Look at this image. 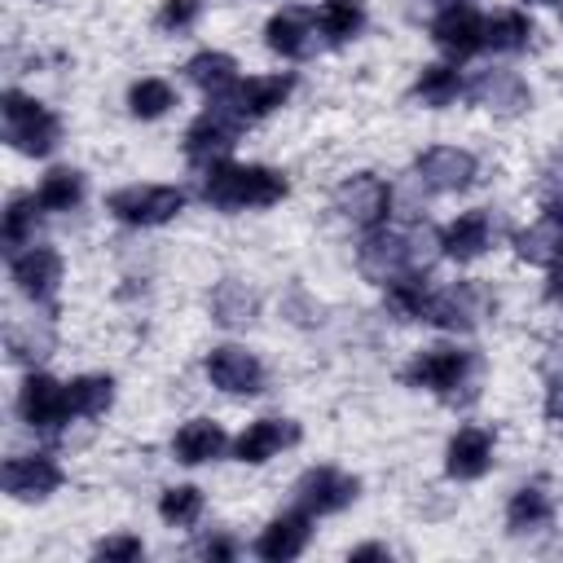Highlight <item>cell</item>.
I'll list each match as a JSON object with an SVG mask.
<instances>
[{
	"label": "cell",
	"mask_w": 563,
	"mask_h": 563,
	"mask_svg": "<svg viewBox=\"0 0 563 563\" xmlns=\"http://www.w3.org/2000/svg\"><path fill=\"white\" fill-rule=\"evenodd\" d=\"M440 251V233H431L427 224H409V229H369L356 264L369 282H391L400 273H422L427 260Z\"/></svg>",
	"instance_id": "1"
},
{
	"label": "cell",
	"mask_w": 563,
	"mask_h": 563,
	"mask_svg": "<svg viewBox=\"0 0 563 563\" xmlns=\"http://www.w3.org/2000/svg\"><path fill=\"white\" fill-rule=\"evenodd\" d=\"M202 198L220 211L273 207L286 198V176L260 163H211L202 176Z\"/></svg>",
	"instance_id": "2"
},
{
	"label": "cell",
	"mask_w": 563,
	"mask_h": 563,
	"mask_svg": "<svg viewBox=\"0 0 563 563\" xmlns=\"http://www.w3.org/2000/svg\"><path fill=\"white\" fill-rule=\"evenodd\" d=\"M0 114H4V141H9L18 154H26V158H44V154L57 145V136H62L57 114H53L48 106H40L35 97L18 92V88L4 92Z\"/></svg>",
	"instance_id": "3"
},
{
	"label": "cell",
	"mask_w": 563,
	"mask_h": 563,
	"mask_svg": "<svg viewBox=\"0 0 563 563\" xmlns=\"http://www.w3.org/2000/svg\"><path fill=\"white\" fill-rule=\"evenodd\" d=\"M471 369H475V356L462 352V347H427L418 352L409 365H405V387H418V391H431L440 400H457L462 387L471 383Z\"/></svg>",
	"instance_id": "4"
},
{
	"label": "cell",
	"mask_w": 563,
	"mask_h": 563,
	"mask_svg": "<svg viewBox=\"0 0 563 563\" xmlns=\"http://www.w3.org/2000/svg\"><path fill=\"white\" fill-rule=\"evenodd\" d=\"M106 207L119 224L154 229V224H167L185 207V194L176 185H128V189H114Z\"/></svg>",
	"instance_id": "5"
},
{
	"label": "cell",
	"mask_w": 563,
	"mask_h": 563,
	"mask_svg": "<svg viewBox=\"0 0 563 563\" xmlns=\"http://www.w3.org/2000/svg\"><path fill=\"white\" fill-rule=\"evenodd\" d=\"M334 207H339L343 220H352L356 229L369 233V229H383L387 224V216H391V189H387L383 176L356 172V176H347L334 189Z\"/></svg>",
	"instance_id": "6"
},
{
	"label": "cell",
	"mask_w": 563,
	"mask_h": 563,
	"mask_svg": "<svg viewBox=\"0 0 563 563\" xmlns=\"http://www.w3.org/2000/svg\"><path fill=\"white\" fill-rule=\"evenodd\" d=\"M18 413H22V422H26L31 431L57 435V431L75 418V409H70V387H62V383L48 378V374H31V378L22 383V391H18Z\"/></svg>",
	"instance_id": "7"
},
{
	"label": "cell",
	"mask_w": 563,
	"mask_h": 563,
	"mask_svg": "<svg viewBox=\"0 0 563 563\" xmlns=\"http://www.w3.org/2000/svg\"><path fill=\"white\" fill-rule=\"evenodd\" d=\"M290 88H295V75H251V79H238L229 92H220V97H211V101L224 106V110L246 128V123L273 114V110L290 97Z\"/></svg>",
	"instance_id": "8"
},
{
	"label": "cell",
	"mask_w": 563,
	"mask_h": 563,
	"mask_svg": "<svg viewBox=\"0 0 563 563\" xmlns=\"http://www.w3.org/2000/svg\"><path fill=\"white\" fill-rule=\"evenodd\" d=\"M238 132H242V123H238L224 106L211 101V106L189 123V132H185V154H189V163H198V167L224 163V154L238 145Z\"/></svg>",
	"instance_id": "9"
},
{
	"label": "cell",
	"mask_w": 563,
	"mask_h": 563,
	"mask_svg": "<svg viewBox=\"0 0 563 563\" xmlns=\"http://www.w3.org/2000/svg\"><path fill=\"white\" fill-rule=\"evenodd\" d=\"M356 493H361V484H356L352 475L334 471V466H312V471H303L299 484H295V501H299V510H308V515H339L343 506L356 501Z\"/></svg>",
	"instance_id": "10"
},
{
	"label": "cell",
	"mask_w": 563,
	"mask_h": 563,
	"mask_svg": "<svg viewBox=\"0 0 563 563\" xmlns=\"http://www.w3.org/2000/svg\"><path fill=\"white\" fill-rule=\"evenodd\" d=\"M431 40L449 53V57H471L484 48V18L475 13V4L466 0H449L440 4V13L431 18Z\"/></svg>",
	"instance_id": "11"
},
{
	"label": "cell",
	"mask_w": 563,
	"mask_h": 563,
	"mask_svg": "<svg viewBox=\"0 0 563 563\" xmlns=\"http://www.w3.org/2000/svg\"><path fill=\"white\" fill-rule=\"evenodd\" d=\"M0 484L18 501H40L62 484V466L53 457H44V453H18V457H9L0 466Z\"/></svg>",
	"instance_id": "12"
},
{
	"label": "cell",
	"mask_w": 563,
	"mask_h": 563,
	"mask_svg": "<svg viewBox=\"0 0 563 563\" xmlns=\"http://www.w3.org/2000/svg\"><path fill=\"white\" fill-rule=\"evenodd\" d=\"M207 378L220 391H229V396H255L264 387V365L246 347L224 343V347H211L207 352Z\"/></svg>",
	"instance_id": "13"
},
{
	"label": "cell",
	"mask_w": 563,
	"mask_h": 563,
	"mask_svg": "<svg viewBox=\"0 0 563 563\" xmlns=\"http://www.w3.org/2000/svg\"><path fill=\"white\" fill-rule=\"evenodd\" d=\"M9 273L18 282V290L35 303H48L57 282H62V255L48 251V246H26L18 255H9Z\"/></svg>",
	"instance_id": "14"
},
{
	"label": "cell",
	"mask_w": 563,
	"mask_h": 563,
	"mask_svg": "<svg viewBox=\"0 0 563 563\" xmlns=\"http://www.w3.org/2000/svg\"><path fill=\"white\" fill-rule=\"evenodd\" d=\"M466 97L493 114H523L532 106V92L528 84L515 75V70H479L466 88Z\"/></svg>",
	"instance_id": "15"
},
{
	"label": "cell",
	"mask_w": 563,
	"mask_h": 563,
	"mask_svg": "<svg viewBox=\"0 0 563 563\" xmlns=\"http://www.w3.org/2000/svg\"><path fill=\"white\" fill-rule=\"evenodd\" d=\"M418 180L435 194H457L475 180V154H466L457 145H435L418 158Z\"/></svg>",
	"instance_id": "16"
},
{
	"label": "cell",
	"mask_w": 563,
	"mask_h": 563,
	"mask_svg": "<svg viewBox=\"0 0 563 563\" xmlns=\"http://www.w3.org/2000/svg\"><path fill=\"white\" fill-rule=\"evenodd\" d=\"M484 308H488V299L471 282H457L449 290H431V303H427L422 321H431L440 330H471L484 317Z\"/></svg>",
	"instance_id": "17"
},
{
	"label": "cell",
	"mask_w": 563,
	"mask_h": 563,
	"mask_svg": "<svg viewBox=\"0 0 563 563\" xmlns=\"http://www.w3.org/2000/svg\"><path fill=\"white\" fill-rule=\"evenodd\" d=\"M308 510H290V515H277L260 537H255V554L264 563H286V559H299L303 545H308Z\"/></svg>",
	"instance_id": "18"
},
{
	"label": "cell",
	"mask_w": 563,
	"mask_h": 563,
	"mask_svg": "<svg viewBox=\"0 0 563 563\" xmlns=\"http://www.w3.org/2000/svg\"><path fill=\"white\" fill-rule=\"evenodd\" d=\"M264 40L282 57H308L317 48V18L308 9H282V13L268 18Z\"/></svg>",
	"instance_id": "19"
},
{
	"label": "cell",
	"mask_w": 563,
	"mask_h": 563,
	"mask_svg": "<svg viewBox=\"0 0 563 563\" xmlns=\"http://www.w3.org/2000/svg\"><path fill=\"white\" fill-rule=\"evenodd\" d=\"M295 440H299V422H290V418H260V422H251L233 440V457L238 462H268L273 453H282Z\"/></svg>",
	"instance_id": "20"
},
{
	"label": "cell",
	"mask_w": 563,
	"mask_h": 563,
	"mask_svg": "<svg viewBox=\"0 0 563 563\" xmlns=\"http://www.w3.org/2000/svg\"><path fill=\"white\" fill-rule=\"evenodd\" d=\"M488 466H493V435H488L484 427H462V431L449 440L444 471H449L453 479H479Z\"/></svg>",
	"instance_id": "21"
},
{
	"label": "cell",
	"mask_w": 563,
	"mask_h": 563,
	"mask_svg": "<svg viewBox=\"0 0 563 563\" xmlns=\"http://www.w3.org/2000/svg\"><path fill=\"white\" fill-rule=\"evenodd\" d=\"M224 449H229V435H224V427L211 422V418L185 422V427L176 431V440H172V453H176V462H185V466L211 462V457H220Z\"/></svg>",
	"instance_id": "22"
},
{
	"label": "cell",
	"mask_w": 563,
	"mask_h": 563,
	"mask_svg": "<svg viewBox=\"0 0 563 563\" xmlns=\"http://www.w3.org/2000/svg\"><path fill=\"white\" fill-rule=\"evenodd\" d=\"M488 242H493V224H488L484 211H466V216H457L453 224H444V233H440V251H444L449 260H457V264L475 260Z\"/></svg>",
	"instance_id": "23"
},
{
	"label": "cell",
	"mask_w": 563,
	"mask_h": 563,
	"mask_svg": "<svg viewBox=\"0 0 563 563\" xmlns=\"http://www.w3.org/2000/svg\"><path fill=\"white\" fill-rule=\"evenodd\" d=\"M255 295L242 286V282H233V277H224L216 290H211V317L224 325V330H242V325H251L255 321Z\"/></svg>",
	"instance_id": "24"
},
{
	"label": "cell",
	"mask_w": 563,
	"mask_h": 563,
	"mask_svg": "<svg viewBox=\"0 0 563 563\" xmlns=\"http://www.w3.org/2000/svg\"><path fill=\"white\" fill-rule=\"evenodd\" d=\"M515 251H519V260H528V264H559V260H563V224H554V220L545 216V220L519 229V233H515Z\"/></svg>",
	"instance_id": "25"
},
{
	"label": "cell",
	"mask_w": 563,
	"mask_h": 563,
	"mask_svg": "<svg viewBox=\"0 0 563 563\" xmlns=\"http://www.w3.org/2000/svg\"><path fill=\"white\" fill-rule=\"evenodd\" d=\"M185 75H189L207 97H220V92H229V88L238 84V62H233L229 53L207 48V53H194V57H189Z\"/></svg>",
	"instance_id": "26"
},
{
	"label": "cell",
	"mask_w": 563,
	"mask_h": 563,
	"mask_svg": "<svg viewBox=\"0 0 563 563\" xmlns=\"http://www.w3.org/2000/svg\"><path fill=\"white\" fill-rule=\"evenodd\" d=\"M387 312L400 317V321H422L427 317V303H431V290L422 282V273H400L387 282V295H383Z\"/></svg>",
	"instance_id": "27"
},
{
	"label": "cell",
	"mask_w": 563,
	"mask_h": 563,
	"mask_svg": "<svg viewBox=\"0 0 563 563\" xmlns=\"http://www.w3.org/2000/svg\"><path fill=\"white\" fill-rule=\"evenodd\" d=\"M528 40H532L528 13L501 9V13L484 18V48H493V53H519V48H528Z\"/></svg>",
	"instance_id": "28"
},
{
	"label": "cell",
	"mask_w": 563,
	"mask_h": 563,
	"mask_svg": "<svg viewBox=\"0 0 563 563\" xmlns=\"http://www.w3.org/2000/svg\"><path fill=\"white\" fill-rule=\"evenodd\" d=\"M550 497H545V488L541 484H528V488H519L515 497H510V506H506V523H510V532H537V528H545L550 523Z\"/></svg>",
	"instance_id": "29"
},
{
	"label": "cell",
	"mask_w": 563,
	"mask_h": 563,
	"mask_svg": "<svg viewBox=\"0 0 563 563\" xmlns=\"http://www.w3.org/2000/svg\"><path fill=\"white\" fill-rule=\"evenodd\" d=\"M317 26L330 44H347L365 26V4L361 0H325L317 13Z\"/></svg>",
	"instance_id": "30"
},
{
	"label": "cell",
	"mask_w": 563,
	"mask_h": 563,
	"mask_svg": "<svg viewBox=\"0 0 563 563\" xmlns=\"http://www.w3.org/2000/svg\"><path fill=\"white\" fill-rule=\"evenodd\" d=\"M40 198L35 194H22L9 202L4 211V255H18L26 242H35V220H40Z\"/></svg>",
	"instance_id": "31"
},
{
	"label": "cell",
	"mask_w": 563,
	"mask_h": 563,
	"mask_svg": "<svg viewBox=\"0 0 563 563\" xmlns=\"http://www.w3.org/2000/svg\"><path fill=\"white\" fill-rule=\"evenodd\" d=\"M114 400V378L110 374H84L70 383V409L75 418H101Z\"/></svg>",
	"instance_id": "32"
},
{
	"label": "cell",
	"mask_w": 563,
	"mask_h": 563,
	"mask_svg": "<svg viewBox=\"0 0 563 563\" xmlns=\"http://www.w3.org/2000/svg\"><path fill=\"white\" fill-rule=\"evenodd\" d=\"M40 207L44 211H70V207H79V198H84V176L75 172V167H53L48 176H44V185H40Z\"/></svg>",
	"instance_id": "33"
},
{
	"label": "cell",
	"mask_w": 563,
	"mask_h": 563,
	"mask_svg": "<svg viewBox=\"0 0 563 563\" xmlns=\"http://www.w3.org/2000/svg\"><path fill=\"white\" fill-rule=\"evenodd\" d=\"M172 106H176V92H172L167 79H136V84L128 88V110H132L136 119H158V114L172 110Z\"/></svg>",
	"instance_id": "34"
},
{
	"label": "cell",
	"mask_w": 563,
	"mask_h": 563,
	"mask_svg": "<svg viewBox=\"0 0 563 563\" xmlns=\"http://www.w3.org/2000/svg\"><path fill=\"white\" fill-rule=\"evenodd\" d=\"M457 92H462V79L453 66H422V75L413 84V97L422 106H449Z\"/></svg>",
	"instance_id": "35"
},
{
	"label": "cell",
	"mask_w": 563,
	"mask_h": 563,
	"mask_svg": "<svg viewBox=\"0 0 563 563\" xmlns=\"http://www.w3.org/2000/svg\"><path fill=\"white\" fill-rule=\"evenodd\" d=\"M53 352V330L48 325H13L9 330V361H22V365H35L40 356Z\"/></svg>",
	"instance_id": "36"
},
{
	"label": "cell",
	"mask_w": 563,
	"mask_h": 563,
	"mask_svg": "<svg viewBox=\"0 0 563 563\" xmlns=\"http://www.w3.org/2000/svg\"><path fill=\"white\" fill-rule=\"evenodd\" d=\"M158 515H163L167 523H176V528H189V523L202 515V493H198L194 484H176V488L163 493Z\"/></svg>",
	"instance_id": "37"
},
{
	"label": "cell",
	"mask_w": 563,
	"mask_h": 563,
	"mask_svg": "<svg viewBox=\"0 0 563 563\" xmlns=\"http://www.w3.org/2000/svg\"><path fill=\"white\" fill-rule=\"evenodd\" d=\"M92 554H97V559H106V563H132V559H141V554H145V545H141V537L119 532V537L97 541V550H92Z\"/></svg>",
	"instance_id": "38"
},
{
	"label": "cell",
	"mask_w": 563,
	"mask_h": 563,
	"mask_svg": "<svg viewBox=\"0 0 563 563\" xmlns=\"http://www.w3.org/2000/svg\"><path fill=\"white\" fill-rule=\"evenodd\" d=\"M198 13H202V0H163L158 26H163V31H185V26L198 22Z\"/></svg>",
	"instance_id": "39"
},
{
	"label": "cell",
	"mask_w": 563,
	"mask_h": 563,
	"mask_svg": "<svg viewBox=\"0 0 563 563\" xmlns=\"http://www.w3.org/2000/svg\"><path fill=\"white\" fill-rule=\"evenodd\" d=\"M545 418L550 422H563V374H554L545 383Z\"/></svg>",
	"instance_id": "40"
},
{
	"label": "cell",
	"mask_w": 563,
	"mask_h": 563,
	"mask_svg": "<svg viewBox=\"0 0 563 563\" xmlns=\"http://www.w3.org/2000/svg\"><path fill=\"white\" fill-rule=\"evenodd\" d=\"M198 554H202V559H220V563H229V559L238 554V545H233L229 537H207V541L198 545Z\"/></svg>",
	"instance_id": "41"
},
{
	"label": "cell",
	"mask_w": 563,
	"mask_h": 563,
	"mask_svg": "<svg viewBox=\"0 0 563 563\" xmlns=\"http://www.w3.org/2000/svg\"><path fill=\"white\" fill-rule=\"evenodd\" d=\"M545 295L554 299V303H563V268L554 264V273H550V282H545Z\"/></svg>",
	"instance_id": "42"
},
{
	"label": "cell",
	"mask_w": 563,
	"mask_h": 563,
	"mask_svg": "<svg viewBox=\"0 0 563 563\" xmlns=\"http://www.w3.org/2000/svg\"><path fill=\"white\" fill-rule=\"evenodd\" d=\"M365 559H387V550H383V545H361V550H352V563H365Z\"/></svg>",
	"instance_id": "43"
},
{
	"label": "cell",
	"mask_w": 563,
	"mask_h": 563,
	"mask_svg": "<svg viewBox=\"0 0 563 563\" xmlns=\"http://www.w3.org/2000/svg\"><path fill=\"white\" fill-rule=\"evenodd\" d=\"M545 216H550L554 224H563V194H554V198L545 202Z\"/></svg>",
	"instance_id": "44"
},
{
	"label": "cell",
	"mask_w": 563,
	"mask_h": 563,
	"mask_svg": "<svg viewBox=\"0 0 563 563\" xmlns=\"http://www.w3.org/2000/svg\"><path fill=\"white\" fill-rule=\"evenodd\" d=\"M541 4H563V0H541Z\"/></svg>",
	"instance_id": "45"
}]
</instances>
